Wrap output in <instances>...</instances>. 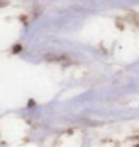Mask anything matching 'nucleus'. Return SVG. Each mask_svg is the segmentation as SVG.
<instances>
[]
</instances>
